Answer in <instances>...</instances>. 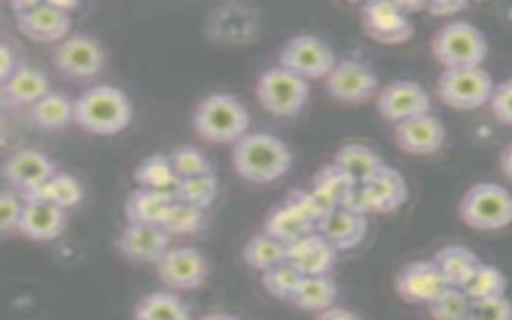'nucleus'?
I'll list each match as a JSON object with an SVG mask.
<instances>
[{
	"label": "nucleus",
	"mask_w": 512,
	"mask_h": 320,
	"mask_svg": "<svg viewBox=\"0 0 512 320\" xmlns=\"http://www.w3.org/2000/svg\"><path fill=\"white\" fill-rule=\"evenodd\" d=\"M336 296H338V286L330 274L302 276V282L296 288L290 302L300 310L322 312L334 304Z\"/></svg>",
	"instance_id": "nucleus-29"
},
{
	"label": "nucleus",
	"mask_w": 512,
	"mask_h": 320,
	"mask_svg": "<svg viewBox=\"0 0 512 320\" xmlns=\"http://www.w3.org/2000/svg\"><path fill=\"white\" fill-rule=\"evenodd\" d=\"M6 96L16 104H36L50 92L48 76L34 66H18L4 82Z\"/></svg>",
	"instance_id": "nucleus-26"
},
{
	"label": "nucleus",
	"mask_w": 512,
	"mask_h": 320,
	"mask_svg": "<svg viewBox=\"0 0 512 320\" xmlns=\"http://www.w3.org/2000/svg\"><path fill=\"white\" fill-rule=\"evenodd\" d=\"M336 166H340L356 184L368 182L382 166V158L364 144H344L332 160Z\"/></svg>",
	"instance_id": "nucleus-31"
},
{
	"label": "nucleus",
	"mask_w": 512,
	"mask_h": 320,
	"mask_svg": "<svg viewBox=\"0 0 512 320\" xmlns=\"http://www.w3.org/2000/svg\"><path fill=\"white\" fill-rule=\"evenodd\" d=\"M12 72H14V54L8 48V44L0 40V82H6Z\"/></svg>",
	"instance_id": "nucleus-47"
},
{
	"label": "nucleus",
	"mask_w": 512,
	"mask_h": 320,
	"mask_svg": "<svg viewBox=\"0 0 512 320\" xmlns=\"http://www.w3.org/2000/svg\"><path fill=\"white\" fill-rule=\"evenodd\" d=\"M68 214L64 208L44 200H24L18 232L30 240L46 242L66 230Z\"/></svg>",
	"instance_id": "nucleus-21"
},
{
	"label": "nucleus",
	"mask_w": 512,
	"mask_h": 320,
	"mask_svg": "<svg viewBox=\"0 0 512 320\" xmlns=\"http://www.w3.org/2000/svg\"><path fill=\"white\" fill-rule=\"evenodd\" d=\"M196 320H240V318L234 316V314H228V312H210V314H204Z\"/></svg>",
	"instance_id": "nucleus-50"
},
{
	"label": "nucleus",
	"mask_w": 512,
	"mask_h": 320,
	"mask_svg": "<svg viewBox=\"0 0 512 320\" xmlns=\"http://www.w3.org/2000/svg\"><path fill=\"white\" fill-rule=\"evenodd\" d=\"M278 66L294 72L304 80L326 78L336 66L332 48L314 34L292 36L278 54Z\"/></svg>",
	"instance_id": "nucleus-10"
},
{
	"label": "nucleus",
	"mask_w": 512,
	"mask_h": 320,
	"mask_svg": "<svg viewBox=\"0 0 512 320\" xmlns=\"http://www.w3.org/2000/svg\"><path fill=\"white\" fill-rule=\"evenodd\" d=\"M366 36L380 44H402L412 38L414 24L396 2H366L362 6Z\"/></svg>",
	"instance_id": "nucleus-17"
},
{
	"label": "nucleus",
	"mask_w": 512,
	"mask_h": 320,
	"mask_svg": "<svg viewBox=\"0 0 512 320\" xmlns=\"http://www.w3.org/2000/svg\"><path fill=\"white\" fill-rule=\"evenodd\" d=\"M52 62L72 78H92L104 66L102 46L88 34H68L52 50Z\"/></svg>",
	"instance_id": "nucleus-11"
},
{
	"label": "nucleus",
	"mask_w": 512,
	"mask_h": 320,
	"mask_svg": "<svg viewBox=\"0 0 512 320\" xmlns=\"http://www.w3.org/2000/svg\"><path fill=\"white\" fill-rule=\"evenodd\" d=\"M192 126L196 134L208 142H238L248 134L250 114L236 96L212 92L196 104Z\"/></svg>",
	"instance_id": "nucleus-3"
},
{
	"label": "nucleus",
	"mask_w": 512,
	"mask_h": 320,
	"mask_svg": "<svg viewBox=\"0 0 512 320\" xmlns=\"http://www.w3.org/2000/svg\"><path fill=\"white\" fill-rule=\"evenodd\" d=\"M168 160H170V164H172V168H174V172L178 174L180 180L212 172V166H210V160L206 158V154L200 148L190 146V144L176 146L168 154Z\"/></svg>",
	"instance_id": "nucleus-40"
},
{
	"label": "nucleus",
	"mask_w": 512,
	"mask_h": 320,
	"mask_svg": "<svg viewBox=\"0 0 512 320\" xmlns=\"http://www.w3.org/2000/svg\"><path fill=\"white\" fill-rule=\"evenodd\" d=\"M466 2H426V8L434 16H452L460 10H466Z\"/></svg>",
	"instance_id": "nucleus-46"
},
{
	"label": "nucleus",
	"mask_w": 512,
	"mask_h": 320,
	"mask_svg": "<svg viewBox=\"0 0 512 320\" xmlns=\"http://www.w3.org/2000/svg\"><path fill=\"white\" fill-rule=\"evenodd\" d=\"M308 94H310L308 80L296 76L294 72L282 66H272L258 76V84H256L258 104L272 116H280V118L296 116L308 102Z\"/></svg>",
	"instance_id": "nucleus-6"
},
{
	"label": "nucleus",
	"mask_w": 512,
	"mask_h": 320,
	"mask_svg": "<svg viewBox=\"0 0 512 320\" xmlns=\"http://www.w3.org/2000/svg\"><path fill=\"white\" fill-rule=\"evenodd\" d=\"M132 102L124 90L96 84L74 100V122L92 134L112 136L132 122Z\"/></svg>",
	"instance_id": "nucleus-2"
},
{
	"label": "nucleus",
	"mask_w": 512,
	"mask_h": 320,
	"mask_svg": "<svg viewBox=\"0 0 512 320\" xmlns=\"http://www.w3.org/2000/svg\"><path fill=\"white\" fill-rule=\"evenodd\" d=\"M408 200V186L392 166H382L368 182L358 184L344 208L366 214H384L400 208Z\"/></svg>",
	"instance_id": "nucleus-9"
},
{
	"label": "nucleus",
	"mask_w": 512,
	"mask_h": 320,
	"mask_svg": "<svg viewBox=\"0 0 512 320\" xmlns=\"http://www.w3.org/2000/svg\"><path fill=\"white\" fill-rule=\"evenodd\" d=\"M486 52L488 44L484 34L464 20L448 22L432 38V56L444 68L482 66Z\"/></svg>",
	"instance_id": "nucleus-5"
},
{
	"label": "nucleus",
	"mask_w": 512,
	"mask_h": 320,
	"mask_svg": "<svg viewBox=\"0 0 512 320\" xmlns=\"http://www.w3.org/2000/svg\"><path fill=\"white\" fill-rule=\"evenodd\" d=\"M262 232L270 234L272 238H276L288 246V244L296 242L298 238H302L310 232H316V226L310 224L308 220H304L288 204H278L268 212Z\"/></svg>",
	"instance_id": "nucleus-32"
},
{
	"label": "nucleus",
	"mask_w": 512,
	"mask_h": 320,
	"mask_svg": "<svg viewBox=\"0 0 512 320\" xmlns=\"http://www.w3.org/2000/svg\"><path fill=\"white\" fill-rule=\"evenodd\" d=\"M76 2H16L12 4L16 12L18 30L34 40L44 44H58L70 34L72 16L70 10L76 8Z\"/></svg>",
	"instance_id": "nucleus-7"
},
{
	"label": "nucleus",
	"mask_w": 512,
	"mask_h": 320,
	"mask_svg": "<svg viewBox=\"0 0 512 320\" xmlns=\"http://www.w3.org/2000/svg\"><path fill=\"white\" fill-rule=\"evenodd\" d=\"M436 88L446 106L458 110H476L490 100L494 80L482 66L444 68L438 76Z\"/></svg>",
	"instance_id": "nucleus-8"
},
{
	"label": "nucleus",
	"mask_w": 512,
	"mask_h": 320,
	"mask_svg": "<svg viewBox=\"0 0 512 320\" xmlns=\"http://www.w3.org/2000/svg\"><path fill=\"white\" fill-rule=\"evenodd\" d=\"M506 286H508L506 276L496 266L482 262L480 268L474 272V276L468 280V284L462 290L474 302V300L506 296Z\"/></svg>",
	"instance_id": "nucleus-36"
},
{
	"label": "nucleus",
	"mask_w": 512,
	"mask_h": 320,
	"mask_svg": "<svg viewBox=\"0 0 512 320\" xmlns=\"http://www.w3.org/2000/svg\"><path fill=\"white\" fill-rule=\"evenodd\" d=\"M444 288L446 282L432 258L410 262L396 274L398 296L412 304H430Z\"/></svg>",
	"instance_id": "nucleus-19"
},
{
	"label": "nucleus",
	"mask_w": 512,
	"mask_h": 320,
	"mask_svg": "<svg viewBox=\"0 0 512 320\" xmlns=\"http://www.w3.org/2000/svg\"><path fill=\"white\" fill-rule=\"evenodd\" d=\"M54 174L56 168L52 160L36 148H22L12 152L0 166L2 180L20 196L40 188Z\"/></svg>",
	"instance_id": "nucleus-12"
},
{
	"label": "nucleus",
	"mask_w": 512,
	"mask_h": 320,
	"mask_svg": "<svg viewBox=\"0 0 512 320\" xmlns=\"http://www.w3.org/2000/svg\"><path fill=\"white\" fill-rule=\"evenodd\" d=\"M376 106L382 118L398 124L402 120L428 114L430 94L418 82L394 80L378 92Z\"/></svg>",
	"instance_id": "nucleus-15"
},
{
	"label": "nucleus",
	"mask_w": 512,
	"mask_h": 320,
	"mask_svg": "<svg viewBox=\"0 0 512 320\" xmlns=\"http://www.w3.org/2000/svg\"><path fill=\"white\" fill-rule=\"evenodd\" d=\"M316 320H362V316L340 306H330L328 310H322Z\"/></svg>",
	"instance_id": "nucleus-48"
},
{
	"label": "nucleus",
	"mask_w": 512,
	"mask_h": 320,
	"mask_svg": "<svg viewBox=\"0 0 512 320\" xmlns=\"http://www.w3.org/2000/svg\"><path fill=\"white\" fill-rule=\"evenodd\" d=\"M206 34L210 40L226 46H240L252 42L258 34V18L250 6L224 4L216 8L206 22Z\"/></svg>",
	"instance_id": "nucleus-16"
},
{
	"label": "nucleus",
	"mask_w": 512,
	"mask_h": 320,
	"mask_svg": "<svg viewBox=\"0 0 512 320\" xmlns=\"http://www.w3.org/2000/svg\"><path fill=\"white\" fill-rule=\"evenodd\" d=\"M244 262L260 272H266L288 260V246L266 232L254 234L242 248Z\"/></svg>",
	"instance_id": "nucleus-34"
},
{
	"label": "nucleus",
	"mask_w": 512,
	"mask_h": 320,
	"mask_svg": "<svg viewBox=\"0 0 512 320\" xmlns=\"http://www.w3.org/2000/svg\"><path fill=\"white\" fill-rule=\"evenodd\" d=\"M134 320H192L188 306L172 292H150L134 308Z\"/></svg>",
	"instance_id": "nucleus-33"
},
{
	"label": "nucleus",
	"mask_w": 512,
	"mask_h": 320,
	"mask_svg": "<svg viewBox=\"0 0 512 320\" xmlns=\"http://www.w3.org/2000/svg\"><path fill=\"white\" fill-rule=\"evenodd\" d=\"M290 148L274 134L248 132L232 146V166L238 176L254 184H268L288 172Z\"/></svg>",
	"instance_id": "nucleus-1"
},
{
	"label": "nucleus",
	"mask_w": 512,
	"mask_h": 320,
	"mask_svg": "<svg viewBox=\"0 0 512 320\" xmlns=\"http://www.w3.org/2000/svg\"><path fill=\"white\" fill-rule=\"evenodd\" d=\"M216 196H218V178L214 176V172L180 180V186L174 194L176 200L188 202L202 210L208 208L216 200Z\"/></svg>",
	"instance_id": "nucleus-38"
},
{
	"label": "nucleus",
	"mask_w": 512,
	"mask_h": 320,
	"mask_svg": "<svg viewBox=\"0 0 512 320\" xmlns=\"http://www.w3.org/2000/svg\"><path fill=\"white\" fill-rule=\"evenodd\" d=\"M160 280L168 288L176 290H194L204 284L208 278V260L194 246H176L170 248L160 262L156 264Z\"/></svg>",
	"instance_id": "nucleus-13"
},
{
	"label": "nucleus",
	"mask_w": 512,
	"mask_h": 320,
	"mask_svg": "<svg viewBox=\"0 0 512 320\" xmlns=\"http://www.w3.org/2000/svg\"><path fill=\"white\" fill-rule=\"evenodd\" d=\"M470 310V298L462 288L446 286L430 304L428 312L434 320H466Z\"/></svg>",
	"instance_id": "nucleus-39"
},
{
	"label": "nucleus",
	"mask_w": 512,
	"mask_h": 320,
	"mask_svg": "<svg viewBox=\"0 0 512 320\" xmlns=\"http://www.w3.org/2000/svg\"><path fill=\"white\" fill-rule=\"evenodd\" d=\"M366 228V216L338 206L320 220L316 232H320L336 250H350L362 242Z\"/></svg>",
	"instance_id": "nucleus-23"
},
{
	"label": "nucleus",
	"mask_w": 512,
	"mask_h": 320,
	"mask_svg": "<svg viewBox=\"0 0 512 320\" xmlns=\"http://www.w3.org/2000/svg\"><path fill=\"white\" fill-rule=\"evenodd\" d=\"M356 182L334 162L322 166L314 178H312V192L318 194L330 208H338L344 206L352 192L356 190Z\"/></svg>",
	"instance_id": "nucleus-28"
},
{
	"label": "nucleus",
	"mask_w": 512,
	"mask_h": 320,
	"mask_svg": "<svg viewBox=\"0 0 512 320\" xmlns=\"http://www.w3.org/2000/svg\"><path fill=\"white\" fill-rule=\"evenodd\" d=\"M24 200L14 190H0V236L18 232Z\"/></svg>",
	"instance_id": "nucleus-44"
},
{
	"label": "nucleus",
	"mask_w": 512,
	"mask_h": 320,
	"mask_svg": "<svg viewBox=\"0 0 512 320\" xmlns=\"http://www.w3.org/2000/svg\"><path fill=\"white\" fill-rule=\"evenodd\" d=\"M488 102L496 120H500L506 126H512V78H506L494 84V90Z\"/></svg>",
	"instance_id": "nucleus-45"
},
{
	"label": "nucleus",
	"mask_w": 512,
	"mask_h": 320,
	"mask_svg": "<svg viewBox=\"0 0 512 320\" xmlns=\"http://www.w3.org/2000/svg\"><path fill=\"white\" fill-rule=\"evenodd\" d=\"M116 248L134 262L158 264L170 250V234L158 224L128 222L116 238Z\"/></svg>",
	"instance_id": "nucleus-18"
},
{
	"label": "nucleus",
	"mask_w": 512,
	"mask_h": 320,
	"mask_svg": "<svg viewBox=\"0 0 512 320\" xmlns=\"http://www.w3.org/2000/svg\"><path fill=\"white\" fill-rule=\"evenodd\" d=\"M458 216L476 230H500L512 222V192L496 182L470 186L460 204Z\"/></svg>",
	"instance_id": "nucleus-4"
},
{
	"label": "nucleus",
	"mask_w": 512,
	"mask_h": 320,
	"mask_svg": "<svg viewBox=\"0 0 512 320\" xmlns=\"http://www.w3.org/2000/svg\"><path fill=\"white\" fill-rule=\"evenodd\" d=\"M300 282H302L300 270L294 264H290L288 260L278 264V266H274V268H270V270H266L262 274L264 288L272 296L282 298V300H290L294 296L296 288L300 286Z\"/></svg>",
	"instance_id": "nucleus-41"
},
{
	"label": "nucleus",
	"mask_w": 512,
	"mask_h": 320,
	"mask_svg": "<svg viewBox=\"0 0 512 320\" xmlns=\"http://www.w3.org/2000/svg\"><path fill=\"white\" fill-rule=\"evenodd\" d=\"M500 168L508 180H512V140L506 144V148L500 154Z\"/></svg>",
	"instance_id": "nucleus-49"
},
{
	"label": "nucleus",
	"mask_w": 512,
	"mask_h": 320,
	"mask_svg": "<svg viewBox=\"0 0 512 320\" xmlns=\"http://www.w3.org/2000/svg\"><path fill=\"white\" fill-rule=\"evenodd\" d=\"M432 260L438 266L446 286H454V288H464L482 264L480 258L470 248L460 244H450L440 248L432 256Z\"/></svg>",
	"instance_id": "nucleus-24"
},
{
	"label": "nucleus",
	"mask_w": 512,
	"mask_h": 320,
	"mask_svg": "<svg viewBox=\"0 0 512 320\" xmlns=\"http://www.w3.org/2000/svg\"><path fill=\"white\" fill-rule=\"evenodd\" d=\"M134 180L140 188L164 192L170 196H174L180 186V178L166 154H150L142 158L134 168Z\"/></svg>",
	"instance_id": "nucleus-27"
},
{
	"label": "nucleus",
	"mask_w": 512,
	"mask_h": 320,
	"mask_svg": "<svg viewBox=\"0 0 512 320\" xmlns=\"http://www.w3.org/2000/svg\"><path fill=\"white\" fill-rule=\"evenodd\" d=\"M336 260L338 250L320 232H310L288 244V262L294 264L302 276L328 274Z\"/></svg>",
	"instance_id": "nucleus-22"
},
{
	"label": "nucleus",
	"mask_w": 512,
	"mask_h": 320,
	"mask_svg": "<svg viewBox=\"0 0 512 320\" xmlns=\"http://www.w3.org/2000/svg\"><path fill=\"white\" fill-rule=\"evenodd\" d=\"M444 138L446 130L442 122L432 114L402 120L394 128V140L398 148L414 156L436 154L442 148Z\"/></svg>",
	"instance_id": "nucleus-20"
},
{
	"label": "nucleus",
	"mask_w": 512,
	"mask_h": 320,
	"mask_svg": "<svg viewBox=\"0 0 512 320\" xmlns=\"http://www.w3.org/2000/svg\"><path fill=\"white\" fill-rule=\"evenodd\" d=\"M170 236L174 234H196L206 226V216L202 208H196L188 202L176 200L172 202L164 222L160 224Z\"/></svg>",
	"instance_id": "nucleus-37"
},
{
	"label": "nucleus",
	"mask_w": 512,
	"mask_h": 320,
	"mask_svg": "<svg viewBox=\"0 0 512 320\" xmlns=\"http://www.w3.org/2000/svg\"><path fill=\"white\" fill-rule=\"evenodd\" d=\"M326 90L332 98L346 104H360L378 90V76L358 60H340L326 76Z\"/></svg>",
	"instance_id": "nucleus-14"
},
{
	"label": "nucleus",
	"mask_w": 512,
	"mask_h": 320,
	"mask_svg": "<svg viewBox=\"0 0 512 320\" xmlns=\"http://www.w3.org/2000/svg\"><path fill=\"white\" fill-rule=\"evenodd\" d=\"M30 114L34 122L42 128H48V130L66 128L70 122H74V102L62 92L50 90L44 98L32 104Z\"/></svg>",
	"instance_id": "nucleus-35"
},
{
	"label": "nucleus",
	"mask_w": 512,
	"mask_h": 320,
	"mask_svg": "<svg viewBox=\"0 0 512 320\" xmlns=\"http://www.w3.org/2000/svg\"><path fill=\"white\" fill-rule=\"evenodd\" d=\"M284 204L294 208L304 220H308L314 226H318L320 220L332 210L318 194H314L312 190H302V188L290 190Z\"/></svg>",
	"instance_id": "nucleus-42"
},
{
	"label": "nucleus",
	"mask_w": 512,
	"mask_h": 320,
	"mask_svg": "<svg viewBox=\"0 0 512 320\" xmlns=\"http://www.w3.org/2000/svg\"><path fill=\"white\" fill-rule=\"evenodd\" d=\"M466 320H512V302L506 296L488 300H470Z\"/></svg>",
	"instance_id": "nucleus-43"
},
{
	"label": "nucleus",
	"mask_w": 512,
	"mask_h": 320,
	"mask_svg": "<svg viewBox=\"0 0 512 320\" xmlns=\"http://www.w3.org/2000/svg\"><path fill=\"white\" fill-rule=\"evenodd\" d=\"M174 202V196L148 190V188H136L130 192L124 204V214L128 222L136 224H162L170 206Z\"/></svg>",
	"instance_id": "nucleus-25"
},
{
	"label": "nucleus",
	"mask_w": 512,
	"mask_h": 320,
	"mask_svg": "<svg viewBox=\"0 0 512 320\" xmlns=\"http://www.w3.org/2000/svg\"><path fill=\"white\" fill-rule=\"evenodd\" d=\"M22 200H44V202H52L64 210L76 206L82 202L84 198V186L82 182L68 174V172H56L46 184H42L40 188L22 194Z\"/></svg>",
	"instance_id": "nucleus-30"
}]
</instances>
